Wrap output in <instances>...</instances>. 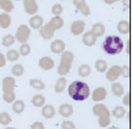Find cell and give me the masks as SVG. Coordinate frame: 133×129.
<instances>
[{"instance_id": "8", "label": "cell", "mask_w": 133, "mask_h": 129, "mask_svg": "<svg viewBox=\"0 0 133 129\" xmlns=\"http://www.w3.org/2000/svg\"><path fill=\"white\" fill-rule=\"evenodd\" d=\"M23 4H24V10L27 14L34 15L37 13L38 4L36 2V0H23Z\"/></svg>"}, {"instance_id": "34", "label": "cell", "mask_w": 133, "mask_h": 129, "mask_svg": "<svg viewBox=\"0 0 133 129\" xmlns=\"http://www.w3.org/2000/svg\"><path fill=\"white\" fill-rule=\"evenodd\" d=\"M3 100L7 103H12L15 101V93L14 91H5L3 92Z\"/></svg>"}, {"instance_id": "30", "label": "cell", "mask_w": 133, "mask_h": 129, "mask_svg": "<svg viewBox=\"0 0 133 129\" xmlns=\"http://www.w3.org/2000/svg\"><path fill=\"white\" fill-rule=\"evenodd\" d=\"M95 67L97 72L99 73H105L107 71V62L105 60H97L95 63Z\"/></svg>"}, {"instance_id": "35", "label": "cell", "mask_w": 133, "mask_h": 129, "mask_svg": "<svg viewBox=\"0 0 133 129\" xmlns=\"http://www.w3.org/2000/svg\"><path fill=\"white\" fill-rule=\"evenodd\" d=\"M15 42V37L12 35H7L4 36L2 39V44L4 47H10Z\"/></svg>"}, {"instance_id": "42", "label": "cell", "mask_w": 133, "mask_h": 129, "mask_svg": "<svg viewBox=\"0 0 133 129\" xmlns=\"http://www.w3.org/2000/svg\"><path fill=\"white\" fill-rule=\"evenodd\" d=\"M31 129H45V126H44L43 123L36 122V123H34V124L31 126Z\"/></svg>"}, {"instance_id": "18", "label": "cell", "mask_w": 133, "mask_h": 129, "mask_svg": "<svg viewBox=\"0 0 133 129\" xmlns=\"http://www.w3.org/2000/svg\"><path fill=\"white\" fill-rule=\"evenodd\" d=\"M91 32L93 33V35L95 36L96 38H98V37L103 36L104 34H105V26L102 23H96V24L93 25Z\"/></svg>"}, {"instance_id": "47", "label": "cell", "mask_w": 133, "mask_h": 129, "mask_svg": "<svg viewBox=\"0 0 133 129\" xmlns=\"http://www.w3.org/2000/svg\"><path fill=\"white\" fill-rule=\"evenodd\" d=\"M123 4L125 7H129L130 5V0H123Z\"/></svg>"}, {"instance_id": "23", "label": "cell", "mask_w": 133, "mask_h": 129, "mask_svg": "<svg viewBox=\"0 0 133 129\" xmlns=\"http://www.w3.org/2000/svg\"><path fill=\"white\" fill-rule=\"evenodd\" d=\"M13 8L14 5L11 0H0V9H2L5 13H10Z\"/></svg>"}, {"instance_id": "14", "label": "cell", "mask_w": 133, "mask_h": 129, "mask_svg": "<svg viewBox=\"0 0 133 129\" xmlns=\"http://www.w3.org/2000/svg\"><path fill=\"white\" fill-rule=\"evenodd\" d=\"M38 64H39L41 69L45 70V71L51 70L52 67L55 66L54 60H52L51 58H49V57H43V58H41V59H39V62H38Z\"/></svg>"}, {"instance_id": "50", "label": "cell", "mask_w": 133, "mask_h": 129, "mask_svg": "<svg viewBox=\"0 0 133 129\" xmlns=\"http://www.w3.org/2000/svg\"><path fill=\"white\" fill-rule=\"evenodd\" d=\"M16 1H20V0H16Z\"/></svg>"}, {"instance_id": "24", "label": "cell", "mask_w": 133, "mask_h": 129, "mask_svg": "<svg viewBox=\"0 0 133 129\" xmlns=\"http://www.w3.org/2000/svg\"><path fill=\"white\" fill-rule=\"evenodd\" d=\"M25 109V104L24 102L22 100H16L13 102V105H12V110L14 113L16 114H21V113H23V111Z\"/></svg>"}, {"instance_id": "31", "label": "cell", "mask_w": 133, "mask_h": 129, "mask_svg": "<svg viewBox=\"0 0 133 129\" xmlns=\"http://www.w3.org/2000/svg\"><path fill=\"white\" fill-rule=\"evenodd\" d=\"M12 118H11V116L7 113V112H2V113H0V124L3 125V126H8Z\"/></svg>"}, {"instance_id": "29", "label": "cell", "mask_w": 133, "mask_h": 129, "mask_svg": "<svg viewBox=\"0 0 133 129\" xmlns=\"http://www.w3.org/2000/svg\"><path fill=\"white\" fill-rule=\"evenodd\" d=\"M30 85L32 88L36 89V90H43V89L45 88V84H44L41 79H31Z\"/></svg>"}, {"instance_id": "26", "label": "cell", "mask_w": 133, "mask_h": 129, "mask_svg": "<svg viewBox=\"0 0 133 129\" xmlns=\"http://www.w3.org/2000/svg\"><path fill=\"white\" fill-rule=\"evenodd\" d=\"M65 86H66V79L64 77H60L56 82V86H55V91L58 92V93L62 92L64 90Z\"/></svg>"}, {"instance_id": "20", "label": "cell", "mask_w": 133, "mask_h": 129, "mask_svg": "<svg viewBox=\"0 0 133 129\" xmlns=\"http://www.w3.org/2000/svg\"><path fill=\"white\" fill-rule=\"evenodd\" d=\"M117 28L121 34H129L130 33V22L127 20L120 21L118 23Z\"/></svg>"}, {"instance_id": "6", "label": "cell", "mask_w": 133, "mask_h": 129, "mask_svg": "<svg viewBox=\"0 0 133 129\" xmlns=\"http://www.w3.org/2000/svg\"><path fill=\"white\" fill-rule=\"evenodd\" d=\"M121 76V66L119 65H114L108 70V72L106 73V78L107 80L115 82L118 78Z\"/></svg>"}, {"instance_id": "36", "label": "cell", "mask_w": 133, "mask_h": 129, "mask_svg": "<svg viewBox=\"0 0 133 129\" xmlns=\"http://www.w3.org/2000/svg\"><path fill=\"white\" fill-rule=\"evenodd\" d=\"M24 73V67L21 64H16L12 67V75L14 76H22Z\"/></svg>"}, {"instance_id": "44", "label": "cell", "mask_w": 133, "mask_h": 129, "mask_svg": "<svg viewBox=\"0 0 133 129\" xmlns=\"http://www.w3.org/2000/svg\"><path fill=\"white\" fill-rule=\"evenodd\" d=\"M5 55H3L1 52H0V67H3L5 65Z\"/></svg>"}, {"instance_id": "39", "label": "cell", "mask_w": 133, "mask_h": 129, "mask_svg": "<svg viewBox=\"0 0 133 129\" xmlns=\"http://www.w3.org/2000/svg\"><path fill=\"white\" fill-rule=\"evenodd\" d=\"M98 124L101 127H107L110 124V116H105V117H99L98 118Z\"/></svg>"}, {"instance_id": "21", "label": "cell", "mask_w": 133, "mask_h": 129, "mask_svg": "<svg viewBox=\"0 0 133 129\" xmlns=\"http://www.w3.org/2000/svg\"><path fill=\"white\" fill-rule=\"evenodd\" d=\"M11 25V16L8 13H1L0 14V26L2 28H8Z\"/></svg>"}, {"instance_id": "3", "label": "cell", "mask_w": 133, "mask_h": 129, "mask_svg": "<svg viewBox=\"0 0 133 129\" xmlns=\"http://www.w3.org/2000/svg\"><path fill=\"white\" fill-rule=\"evenodd\" d=\"M74 60V54L71 51H64L62 52L61 60H60V64L58 66V74L59 75H66L71 70L72 63Z\"/></svg>"}, {"instance_id": "13", "label": "cell", "mask_w": 133, "mask_h": 129, "mask_svg": "<svg viewBox=\"0 0 133 129\" xmlns=\"http://www.w3.org/2000/svg\"><path fill=\"white\" fill-rule=\"evenodd\" d=\"M15 88V80L13 77H4L2 80V90L3 92L5 91H13Z\"/></svg>"}, {"instance_id": "27", "label": "cell", "mask_w": 133, "mask_h": 129, "mask_svg": "<svg viewBox=\"0 0 133 129\" xmlns=\"http://www.w3.org/2000/svg\"><path fill=\"white\" fill-rule=\"evenodd\" d=\"M91 72H92L91 67H90V65H87V64H83V65H81L79 67V75L81 77H87L88 75L91 74Z\"/></svg>"}, {"instance_id": "37", "label": "cell", "mask_w": 133, "mask_h": 129, "mask_svg": "<svg viewBox=\"0 0 133 129\" xmlns=\"http://www.w3.org/2000/svg\"><path fill=\"white\" fill-rule=\"evenodd\" d=\"M19 53L22 55V57H26V55H29V54L31 53V47H30V44H27V43H22V46L20 47Z\"/></svg>"}, {"instance_id": "2", "label": "cell", "mask_w": 133, "mask_h": 129, "mask_svg": "<svg viewBox=\"0 0 133 129\" xmlns=\"http://www.w3.org/2000/svg\"><path fill=\"white\" fill-rule=\"evenodd\" d=\"M103 49L107 54H119L123 49V41L118 36H108L103 43Z\"/></svg>"}, {"instance_id": "43", "label": "cell", "mask_w": 133, "mask_h": 129, "mask_svg": "<svg viewBox=\"0 0 133 129\" xmlns=\"http://www.w3.org/2000/svg\"><path fill=\"white\" fill-rule=\"evenodd\" d=\"M122 102H123V104H124V105H127V106H130V93H127L125 96L123 97V99H122Z\"/></svg>"}, {"instance_id": "48", "label": "cell", "mask_w": 133, "mask_h": 129, "mask_svg": "<svg viewBox=\"0 0 133 129\" xmlns=\"http://www.w3.org/2000/svg\"><path fill=\"white\" fill-rule=\"evenodd\" d=\"M108 129H119L118 127H116V126H112V127H109Z\"/></svg>"}, {"instance_id": "46", "label": "cell", "mask_w": 133, "mask_h": 129, "mask_svg": "<svg viewBox=\"0 0 133 129\" xmlns=\"http://www.w3.org/2000/svg\"><path fill=\"white\" fill-rule=\"evenodd\" d=\"M130 44H131V41L128 40V42H127V53L130 54Z\"/></svg>"}, {"instance_id": "10", "label": "cell", "mask_w": 133, "mask_h": 129, "mask_svg": "<svg viewBox=\"0 0 133 129\" xmlns=\"http://www.w3.org/2000/svg\"><path fill=\"white\" fill-rule=\"evenodd\" d=\"M106 97H107V91L104 87L96 88L92 94V99H93V101H95V102H101V101L106 99Z\"/></svg>"}, {"instance_id": "16", "label": "cell", "mask_w": 133, "mask_h": 129, "mask_svg": "<svg viewBox=\"0 0 133 129\" xmlns=\"http://www.w3.org/2000/svg\"><path fill=\"white\" fill-rule=\"evenodd\" d=\"M44 25V20L39 15H34L30 19V26L34 29H41Z\"/></svg>"}, {"instance_id": "19", "label": "cell", "mask_w": 133, "mask_h": 129, "mask_svg": "<svg viewBox=\"0 0 133 129\" xmlns=\"http://www.w3.org/2000/svg\"><path fill=\"white\" fill-rule=\"evenodd\" d=\"M55 113H56V110L52 105H45L42 110V115L45 117V118H51V117L55 116Z\"/></svg>"}, {"instance_id": "33", "label": "cell", "mask_w": 133, "mask_h": 129, "mask_svg": "<svg viewBox=\"0 0 133 129\" xmlns=\"http://www.w3.org/2000/svg\"><path fill=\"white\" fill-rule=\"evenodd\" d=\"M50 22L52 23V25L55 26V28L57 31L60 29L63 26V20L60 18V16H54V18L50 20Z\"/></svg>"}, {"instance_id": "41", "label": "cell", "mask_w": 133, "mask_h": 129, "mask_svg": "<svg viewBox=\"0 0 133 129\" xmlns=\"http://www.w3.org/2000/svg\"><path fill=\"white\" fill-rule=\"evenodd\" d=\"M62 129H75V125L70 120H64L61 125Z\"/></svg>"}, {"instance_id": "11", "label": "cell", "mask_w": 133, "mask_h": 129, "mask_svg": "<svg viewBox=\"0 0 133 129\" xmlns=\"http://www.w3.org/2000/svg\"><path fill=\"white\" fill-rule=\"evenodd\" d=\"M84 28H85V22H83V21L77 20L71 24V33L75 36L81 35V34L84 32Z\"/></svg>"}, {"instance_id": "9", "label": "cell", "mask_w": 133, "mask_h": 129, "mask_svg": "<svg viewBox=\"0 0 133 129\" xmlns=\"http://www.w3.org/2000/svg\"><path fill=\"white\" fill-rule=\"evenodd\" d=\"M73 4L82 14H84L85 16L90 15L91 10H90V7L86 4V0H73Z\"/></svg>"}, {"instance_id": "17", "label": "cell", "mask_w": 133, "mask_h": 129, "mask_svg": "<svg viewBox=\"0 0 133 129\" xmlns=\"http://www.w3.org/2000/svg\"><path fill=\"white\" fill-rule=\"evenodd\" d=\"M59 114L62 117H70L73 114V108H72V105H70L68 103L61 104L59 108Z\"/></svg>"}, {"instance_id": "49", "label": "cell", "mask_w": 133, "mask_h": 129, "mask_svg": "<svg viewBox=\"0 0 133 129\" xmlns=\"http://www.w3.org/2000/svg\"><path fill=\"white\" fill-rule=\"evenodd\" d=\"M5 129H16V128H14V127H7Z\"/></svg>"}, {"instance_id": "40", "label": "cell", "mask_w": 133, "mask_h": 129, "mask_svg": "<svg viewBox=\"0 0 133 129\" xmlns=\"http://www.w3.org/2000/svg\"><path fill=\"white\" fill-rule=\"evenodd\" d=\"M121 76H123L125 78H129L130 77V67L128 65L121 66Z\"/></svg>"}, {"instance_id": "4", "label": "cell", "mask_w": 133, "mask_h": 129, "mask_svg": "<svg viewBox=\"0 0 133 129\" xmlns=\"http://www.w3.org/2000/svg\"><path fill=\"white\" fill-rule=\"evenodd\" d=\"M31 36V31H30V27L23 24L19 26L18 31L15 33V40H18L21 43H26V41L29 40V38Z\"/></svg>"}, {"instance_id": "38", "label": "cell", "mask_w": 133, "mask_h": 129, "mask_svg": "<svg viewBox=\"0 0 133 129\" xmlns=\"http://www.w3.org/2000/svg\"><path fill=\"white\" fill-rule=\"evenodd\" d=\"M62 12H63V8H62L61 4L56 3V4L52 5V8H51V13H52L55 16H60V14H61Z\"/></svg>"}, {"instance_id": "7", "label": "cell", "mask_w": 133, "mask_h": 129, "mask_svg": "<svg viewBox=\"0 0 133 129\" xmlns=\"http://www.w3.org/2000/svg\"><path fill=\"white\" fill-rule=\"evenodd\" d=\"M93 113H94V115H95V116H97L98 118H99V117L110 116V112L108 111L107 106L105 104H102V103L95 104L93 106Z\"/></svg>"}, {"instance_id": "32", "label": "cell", "mask_w": 133, "mask_h": 129, "mask_svg": "<svg viewBox=\"0 0 133 129\" xmlns=\"http://www.w3.org/2000/svg\"><path fill=\"white\" fill-rule=\"evenodd\" d=\"M112 115L116 118H122V117L125 115V110L122 108V106H116L112 111Z\"/></svg>"}, {"instance_id": "5", "label": "cell", "mask_w": 133, "mask_h": 129, "mask_svg": "<svg viewBox=\"0 0 133 129\" xmlns=\"http://www.w3.org/2000/svg\"><path fill=\"white\" fill-rule=\"evenodd\" d=\"M57 29L55 28V26L52 25V23L50 21L48 22L47 24L43 25L42 28L39 29V34L43 39H46V40H48V39H51L54 37V34L55 32H56Z\"/></svg>"}, {"instance_id": "28", "label": "cell", "mask_w": 133, "mask_h": 129, "mask_svg": "<svg viewBox=\"0 0 133 129\" xmlns=\"http://www.w3.org/2000/svg\"><path fill=\"white\" fill-rule=\"evenodd\" d=\"M19 58H20V53L16 50H9L7 54H5V59L11 61V62H14V61L19 60Z\"/></svg>"}, {"instance_id": "25", "label": "cell", "mask_w": 133, "mask_h": 129, "mask_svg": "<svg viewBox=\"0 0 133 129\" xmlns=\"http://www.w3.org/2000/svg\"><path fill=\"white\" fill-rule=\"evenodd\" d=\"M111 91H112V93L115 94V96L120 97L124 93V88L120 82H114L112 86H111Z\"/></svg>"}, {"instance_id": "15", "label": "cell", "mask_w": 133, "mask_h": 129, "mask_svg": "<svg viewBox=\"0 0 133 129\" xmlns=\"http://www.w3.org/2000/svg\"><path fill=\"white\" fill-rule=\"evenodd\" d=\"M82 40H83V43H84L85 46H87V47H92V46H94V44L96 43L97 38L93 35V33H92V32H86L84 35H83Z\"/></svg>"}, {"instance_id": "22", "label": "cell", "mask_w": 133, "mask_h": 129, "mask_svg": "<svg viewBox=\"0 0 133 129\" xmlns=\"http://www.w3.org/2000/svg\"><path fill=\"white\" fill-rule=\"evenodd\" d=\"M45 103H46L45 97L42 96V94H36L32 99V104L36 106V108H42V106L45 105Z\"/></svg>"}, {"instance_id": "12", "label": "cell", "mask_w": 133, "mask_h": 129, "mask_svg": "<svg viewBox=\"0 0 133 129\" xmlns=\"http://www.w3.org/2000/svg\"><path fill=\"white\" fill-rule=\"evenodd\" d=\"M64 49H65V43L62 40H60V39L54 40L50 44V50L56 54H60L64 52Z\"/></svg>"}, {"instance_id": "45", "label": "cell", "mask_w": 133, "mask_h": 129, "mask_svg": "<svg viewBox=\"0 0 133 129\" xmlns=\"http://www.w3.org/2000/svg\"><path fill=\"white\" fill-rule=\"evenodd\" d=\"M104 1H105V3H107V4H112L115 2L119 1V0H104Z\"/></svg>"}, {"instance_id": "1", "label": "cell", "mask_w": 133, "mask_h": 129, "mask_svg": "<svg viewBox=\"0 0 133 129\" xmlns=\"http://www.w3.org/2000/svg\"><path fill=\"white\" fill-rule=\"evenodd\" d=\"M69 96L75 101H84L90 97V87L81 80H75L69 86Z\"/></svg>"}]
</instances>
